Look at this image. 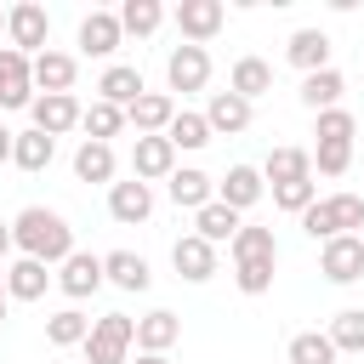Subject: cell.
<instances>
[{
  "instance_id": "1",
  "label": "cell",
  "mask_w": 364,
  "mask_h": 364,
  "mask_svg": "<svg viewBox=\"0 0 364 364\" xmlns=\"http://www.w3.org/2000/svg\"><path fill=\"white\" fill-rule=\"evenodd\" d=\"M11 250H17V256H34V262H46V267H57V262L74 256V228H68L57 210L28 205V210L11 216Z\"/></svg>"
},
{
  "instance_id": "2",
  "label": "cell",
  "mask_w": 364,
  "mask_h": 364,
  "mask_svg": "<svg viewBox=\"0 0 364 364\" xmlns=\"http://www.w3.org/2000/svg\"><path fill=\"white\" fill-rule=\"evenodd\" d=\"M233 284L245 290V296H267L273 290V267H279V239H273V228H239L233 233Z\"/></svg>"
},
{
  "instance_id": "3",
  "label": "cell",
  "mask_w": 364,
  "mask_h": 364,
  "mask_svg": "<svg viewBox=\"0 0 364 364\" xmlns=\"http://www.w3.org/2000/svg\"><path fill=\"white\" fill-rule=\"evenodd\" d=\"M301 228H307V239H341V233H353V228H364V199L358 193H324V199H313L307 210H301Z\"/></svg>"
},
{
  "instance_id": "4",
  "label": "cell",
  "mask_w": 364,
  "mask_h": 364,
  "mask_svg": "<svg viewBox=\"0 0 364 364\" xmlns=\"http://www.w3.org/2000/svg\"><path fill=\"white\" fill-rule=\"evenodd\" d=\"M131 347H136V318H131V313H102V318H91L85 364H131Z\"/></svg>"
},
{
  "instance_id": "5",
  "label": "cell",
  "mask_w": 364,
  "mask_h": 364,
  "mask_svg": "<svg viewBox=\"0 0 364 364\" xmlns=\"http://www.w3.org/2000/svg\"><path fill=\"white\" fill-rule=\"evenodd\" d=\"M46 40H51V17H46V6L17 0V6L6 11V46H11V51H23V57H40V51H46Z\"/></svg>"
},
{
  "instance_id": "6",
  "label": "cell",
  "mask_w": 364,
  "mask_h": 364,
  "mask_svg": "<svg viewBox=\"0 0 364 364\" xmlns=\"http://www.w3.org/2000/svg\"><path fill=\"white\" fill-rule=\"evenodd\" d=\"M318 273H324L330 284H358V279H364V239H358V233L324 239V245H318Z\"/></svg>"
},
{
  "instance_id": "7",
  "label": "cell",
  "mask_w": 364,
  "mask_h": 364,
  "mask_svg": "<svg viewBox=\"0 0 364 364\" xmlns=\"http://www.w3.org/2000/svg\"><path fill=\"white\" fill-rule=\"evenodd\" d=\"M171 17H176V28H182V46H205V40L222 34L228 6H222V0H176Z\"/></svg>"
},
{
  "instance_id": "8",
  "label": "cell",
  "mask_w": 364,
  "mask_h": 364,
  "mask_svg": "<svg viewBox=\"0 0 364 364\" xmlns=\"http://www.w3.org/2000/svg\"><path fill=\"white\" fill-rule=\"evenodd\" d=\"M28 74H34V97H68L74 91V80H80V63L68 57V51H40V57H28Z\"/></svg>"
},
{
  "instance_id": "9",
  "label": "cell",
  "mask_w": 364,
  "mask_h": 364,
  "mask_svg": "<svg viewBox=\"0 0 364 364\" xmlns=\"http://www.w3.org/2000/svg\"><path fill=\"white\" fill-rule=\"evenodd\" d=\"M165 85H171V91H205V85H210V51H205V46H171V57H165Z\"/></svg>"
},
{
  "instance_id": "10",
  "label": "cell",
  "mask_w": 364,
  "mask_h": 364,
  "mask_svg": "<svg viewBox=\"0 0 364 364\" xmlns=\"http://www.w3.org/2000/svg\"><path fill=\"white\" fill-rule=\"evenodd\" d=\"M68 301H85L91 290H102V256H91V250H74L68 262H57V279H51Z\"/></svg>"
},
{
  "instance_id": "11",
  "label": "cell",
  "mask_w": 364,
  "mask_h": 364,
  "mask_svg": "<svg viewBox=\"0 0 364 364\" xmlns=\"http://www.w3.org/2000/svg\"><path fill=\"white\" fill-rule=\"evenodd\" d=\"M176 119V97L171 91H142L131 108H125V125L136 136H165V125Z\"/></svg>"
},
{
  "instance_id": "12",
  "label": "cell",
  "mask_w": 364,
  "mask_h": 364,
  "mask_svg": "<svg viewBox=\"0 0 364 364\" xmlns=\"http://www.w3.org/2000/svg\"><path fill=\"white\" fill-rule=\"evenodd\" d=\"M171 171H176V148H171L165 136H136V142H131V176H136V182L154 188V182H165Z\"/></svg>"
},
{
  "instance_id": "13",
  "label": "cell",
  "mask_w": 364,
  "mask_h": 364,
  "mask_svg": "<svg viewBox=\"0 0 364 364\" xmlns=\"http://www.w3.org/2000/svg\"><path fill=\"white\" fill-rule=\"evenodd\" d=\"M171 267H176V279L205 284V279H216V245H205L199 233H182L171 245Z\"/></svg>"
},
{
  "instance_id": "14",
  "label": "cell",
  "mask_w": 364,
  "mask_h": 364,
  "mask_svg": "<svg viewBox=\"0 0 364 364\" xmlns=\"http://www.w3.org/2000/svg\"><path fill=\"white\" fill-rule=\"evenodd\" d=\"M28 114H34V131H46V136L57 142V136H68V131L80 125V114H85V108H80V97L68 91V97H34V102H28Z\"/></svg>"
},
{
  "instance_id": "15",
  "label": "cell",
  "mask_w": 364,
  "mask_h": 364,
  "mask_svg": "<svg viewBox=\"0 0 364 364\" xmlns=\"http://www.w3.org/2000/svg\"><path fill=\"white\" fill-rule=\"evenodd\" d=\"M34 102V74H28V57L0 46V108H28Z\"/></svg>"
},
{
  "instance_id": "16",
  "label": "cell",
  "mask_w": 364,
  "mask_h": 364,
  "mask_svg": "<svg viewBox=\"0 0 364 364\" xmlns=\"http://www.w3.org/2000/svg\"><path fill=\"white\" fill-rule=\"evenodd\" d=\"M262 193H267V182H262V171H256V165H228V176L216 182V199H222L228 210H239V216H245Z\"/></svg>"
},
{
  "instance_id": "17",
  "label": "cell",
  "mask_w": 364,
  "mask_h": 364,
  "mask_svg": "<svg viewBox=\"0 0 364 364\" xmlns=\"http://www.w3.org/2000/svg\"><path fill=\"white\" fill-rule=\"evenodd\" d=\"M108 216L125 222V228L148 222V216H154V188L136 182V176H131V182H114V188H108Z\"/></svg>"
},
{
  "instance_id": "18",
  "label": "cell",
  "mask_w": 364,
  "mask_h": 364,
  "mask_svg": "<svg viewBox=\"0 0 364 364\" xmlns=\"http://www.w3.org/2000/svg\"><path fill=\"white\" fill-rule=\"evenodd\" d=\"M142 91L148 85H142V68L136 63H108L102 80H97V102H114V108H131Z\"/></svg>"
},
{
  "instance_id": "19",
  "label": "cell",
  "mask_w": 364,
  "mask_h": 364,
  "mask_svg": "<svg viewBox=\"0 0 364 364\" xmlns=\"http://www.w3.org/2000/svg\"><path fill=\"white\" fill-rule=\"evenodd\" d=\"M205 125H210V136H239V131H250V102L233 97V91H210Z\"/></svg>"
},
{
  "instance_id": "20",
  "label": "cell",
  "mask_w": 364,
  "mask_h": 364,
  "mask_svg": "<svg viewBox=\"0 0 364 364\" xmlns=\"http://www.w3.org/2000/svg\"><path fill=\"white\" fill-rule=\"evenodd\" d=\"M102 284H114V290H148L154 284V273H148V256H136V250H108L102 256Z\"/></svg>"
},
{
  "instance_id": "21",
  "label": "cell",
  "mask_w": 364,
  "mask_h": 364,
  "mask_svg": "<svg viewBox=\"0 0 364 364\" xmlns=\"http://www.w3.org/2000/svg\"><path fill=\"white\" fill-rule=\"evenodd\" d=\"M0 273H6V296H11V301H40V296H46V284H51V267H46V262H34V256L6 262Z\"/></svg>"
},
{
  "instance_id": "22",
  "label": "cell",
  "mask_w": 364,
  "mask_h": 364,
  "mask_svg": "<svg viewBox=\"0 0 364 364\" xmlns=\"http://www.w3.org/2000/svg\"><path fill=\"white\" fill-rule=\"evenodd\" d=\"M119 40H125V34H119V17H114V11H85V17H80V51H85V57H114Z\"/></svg>"
},
{
  "instance_id": "23",
  "label": "cell",
  "mask_w": 364,
  "mask_h": 364,
  "mask_svg": "<svg viewBox=\"0 0 364 364\" xmlns=\"http://www.w3.org/2000/svg\"><path fill=\"white\" fill-rule=\"evenodd\" d=\"M165 193H171L182 210H199V205H210V199H216V182H210L199 165H176V171L165 176Z\"/></svg>"
},
{
  "instance_id": "24",
  "label": "cell",
  "mask_w": 364,
  "mask_h": 364,
  "mask_svg": "<svg viewBox=\"0 0 364 364\" xmlns=\"http://www.w3.org/2000/svg\"><path fill=\"white\" fill-rule=\"evenodd\" d=\"M176 336H182V318L171 307H154V313L136 318V353H171Z\"/></svg>"
},
{
  "instance_id": "25",
  "label": "cell",
  "mask_w": 364,
  "mask_h": 364,
  "mask_svg": "<svg viewBox=\"0 0 364 364\" xmlns=\"http://www.w3.org/2000/svg\"><path fill=\"white\" fill-rule=\"evenodd\" d=\"M245 228V216L239 210H228L222 199H210V205H199L193 210V233L205 239V245H233V233Z\"/></svg>"
},
{
  "instance_id": "26",
  "label": "cell",
  "mask_w": 364,
  "mask_h": 364,
  "mask_svg": "<svg viewBox=\"0 0 364 364\" xmlns=\"http://www.w3.org/2000/svg\"><path fill=\"white\" fill-rule=\"evenodd\" d=\"M284 57H290L301 74H318V68H330V34H324V28H296L290 46H284Z\"/></svg>"
},
{
  "instance_id": "27",
  "label": "cell",
  "mask_w": 364,
  "mask_h": 364,
  "mask_svg": "<svg viewBox=\"0 0 364 364\" xmlns=\"http://www.w3.org/2000/svg\"><path fill=\"white\" fill-rule=\"evenodd\" d=\"M51 159H57V142H51L46 131H34V125H28V131H17V136H11V165H17V171H28V176H34V171H46Z\"/></svg>"
},
{
  "instance_id": "28",
  "label": "cell",
  "mask_w": 364,
  "mask_h": 364,
  "mask_svg": "<svg viewBox=\"0 0 364 364\" xmlns=\"http://www.w3.org/2000/svg\"><path fill=\"white\" fill-rule=\"evenodd\" d=\"M301 176H313V154L307 148H273L267 154V165H262V182H273V188H284V182H301Z\"/></svg>"
},
{
  "instance_id": "29",
  "label": "cell",
  "mask_w": 364,
  "mask_h": 364,
  "mask_svg": "<svg viewBox=\"0 0 364 364\" xmlns=\"http://www.w3.org/2000/svg\"><path fill=\"white\" fill-rule=\"evenodd\" d=\"M228 91H233V97H245V102H256V97H267V91H273V68H267L262 57H239V63H233V74H228Z\"/></svg>"
},
{
  "instance_id": "30",
  "label": "cell",
  "mask_w": 364,
  "mask_h": 364,
  "mask_svg": "<svg viewBox=\"0 0 364 364\" xmlns=\"http://www.w3.org/2000/svg\"><path fill=\"white\" fill-rule=\"evenodd\" d=\"M341 91H347V80L336 74V68H318V74H301V102L313 108V114H324V108H341Z\"/></svg>"
},
{
  "instance_id": "31",
  "label": "cell",
  "mask_w": 364,
  "mask_h": 364,
  "mask_svg": "<svg viewBox=\"0 0 364 364\" xmlns=\"http://www.w3.org/2000/svg\"><path fill=\"white\" fill-rule=\"evenodd\" d=\"M114 165H119L114 159V142H80L74 148V176L80 182H108L114 188Z\"/></svg>"
},
{
  "instance_id": "32",
  "label": "cell",
  "mask_w": 364,
  "mask_h": 364,
  "mask_svg": "<svg viewBox=\"0 0 364 364\" xmlns=\"http://www.w3.org/2000/svg\"><path fill=\"white\" fill-rule=\"evenodd\" d=\"M165 142H171L176 154H182V148H188V154H199V148L210 142V125H205V114H193V108H176V119L165 125Z\"/></svg>"
},
{
  "instance_id": "33",
  "label": "cell",
  "mask_w": 364,
  "mask_h": 364,
  "mask_svg": "<svg viewBox=\"0 0 364 364\" xmlns=\"http://www.w3.org/2000/svg\"><path fill=\"white\" fill-rule=\"evenodd\" d=\"M114 17H119V34H136V40H148V34L165 23V6H159V0H125Z\"/></svg>"
},
{
  "instance_id": "34",
  "label": "cell",
  "mask_w": 364,
  "mask_h": 364,
  "mask_svg": "<svg viewBox=\"0 0 364 364\" xmlns=\"http://www.w3.org/2000/svg\"><path fill=\"white\" fill-rule=\"evenodd\" d=\"M80 131H85V142H114V136L125 131V108H114V102H91V108L80 114Z\"/></svg>"
},
{
  "instance_id": "35",
  "label": "cell",
  "mask_w": 364,
  "mask_h": 364,
  "mask_svg": "<svg viewBox=\"0 0 364 364\" xmlns=\"http://www.w3.org/2000/svg\"><path fill=\"white\" fill-rule=\"evenodd\" d=\"M85 336H91V318L80 307H63V313L46 318V341L51 347H85Z\"/></svg>"
},
{
  "instance_id": "36",
  "label": "cell",
  "mask_w": 364,
  "mask_h": 364,
  "mask_svg": "<svg viewBox=\"0 0 364 364\" xmlns=\"http://www.w3.org/2000/svg\"><path fill=\"white\" fill-rule=\"evenodd\" d=\"M324 336H330L336 353H364V307H341Z\"/></svg>"
},
{
  "instance_id": "37",
  "label": "cell",
  "mask_w": 364,
  "mask_h": 364,
  "mask_svg": "<svg viewBox=\"0 0 364 364\" xmlns=\"http://www.w3.org/2000/svg\"><path fill=\"white\" fill-rule=\"evenodd\" d=\"M341 353L330 347V336L324 330H301V336H290V353H284V364H336Z\"/></svg>"
},
{
  "instance_id": "38",
  "label": "cell",
  "mask_w": 364,
  "mask_h": 364,
  "mask_svg": "<svg viewBox=\"0 0 364 364\" xmlns=\"http://www.w3.org/2000/svg\"><path fill=\"white\" fill-rule=\"evenodd\" d=\"M347 165H353V142H318L313 148V171L318 176H347Z\"/></svg>"
},
{
  "instance_id": "39",
  "label": "cell",
  "mask_w": 364,
  "mask_h": 364,
  "mask_svg": "<svg viewBox=\"0 0 364 364\" xmlns=\"http://www.w3.org/2000/svg\"><path fill=\"white\" fill-rule=\"evenodd\" d=\"M313 199H318V182H313V176H301V182H284V188H273V205H279V210H290V216H301V210H307Z\"/></svg>"
},
{
  "instance_id": "40",
  "label": "cell",
  "mask_w": 364,
  "mask_h": 364,
  "mask_svg": "<svg viewBox=\"0 0 364 364\" xmlns=\"http://www.w3.org/2000/svg\"><path fill=\"white\" fill-rule=\"evenodd\" d=\"M353 131H358V119H353L347 108H324L313 136H318V142H353Z\"/></svg>"
},
{
  "instance_id": "41",
  "label": "cell",
  "mask_w": 364,
  "mask_h": 364,
  "mask_svg": "<svg viewBox=\"0 0 364 364\" xmlns=\"http://www.w3.org/2000/svg\"><path fill=\"white\" fill-rule=\"evenodd\" d=\"M11 136H17V131H6V125H0V165L11 159Z\"/></svg>"
},
{
  "instance_id": "42",
  "label": "cell",
  "mask_w": 364,
  "mask_h": 364,
  "mask_svg": "<svg viewBox=\"0 0 364 364\" xmlns=\"http://www.w3.org/2000/svg\"><path fill=\"white\" fill-rule=\"evenodd\" d=\"M11 256V222H0V262Z\"/></svg>"
},
{
  "instance_id": "43",
  "label": "cell",
  "mask_w": 364,
  "mask_h": 364,
  "mask_svg": "<svg viewBox=\"0 0 364 364\" xmlns=\"http://www.w3.org/2000/svg\"><path fill=\"white\" fill-rule=\"evenodd\" d=\"M131 364H171V353H136Z\"/></svg>"
},
{
  "instance_id": "44",
  "label": "cell",
  "mask_w": 364,
  "mask_h": 364,
  "mask_svg": "<svg viewBox=\"0 0 364 364\" xmlns=\"http://www.w3.org/2000/svg\"><path fill=\"white\" fill-rule=\"evenodd\" d=\"M6 307H11V296H6V273H0V324H6Z\"/></svg>"
},
{
  "instance_id": "45",
  "label": "cell",
  "mask_w": 364,
  "mask_h": 364,
  "mask_svg": "<svg viewBox=\"0 0 364 364\" xmlns=\"http://www.w3.org/2000/svg\"><path fill=\"white\" fill-rule=\"evenodd\" d=\"M0 34H6V11H0Z\"/></svg>"
}]
</instances>
